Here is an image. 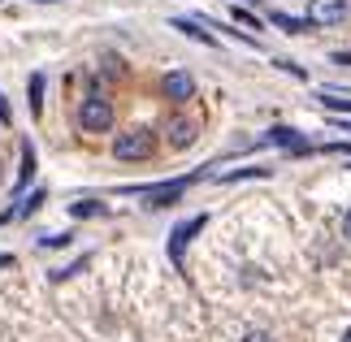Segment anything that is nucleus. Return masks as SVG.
<instances>
[{"mask_svg": "<svg viewBox=\"0 0 351 342\" xmlns=\"http://www.w3.org/2000/svg\"><path fill=\"white\" fill-rule=\"evenodd\" d=\"M35 178V152H31V143H22V173H18V191L26 186Z\"/></svg>", "mask_w": 351, "mask_h": 342, "instance_id": "11", "label": "nucleus"}, {"mask_svg": "<svg viewBox=\"0 0 351 342\" xmlns=\"http://www.w3.org/2000/svg\"><path fill=\"white\" fill-rule=\"evenodd\" d=\"M173 31H182V35H191V39H199V44H213V35H204L195 22H186V18H173Z\"/></svg>", "mask_w": 351, "mask_h": 342, "instance_id": "12", "label": "nucleus"}, {"mask_svg": "<svg viewBox=\"0 0 351 342\" xmlns=\"http://www.w3.org/2000/svg\"><path fill=\"white\" fill-rule=\"evenodd\" d=\"M274 22L282 26V31H291V35H304V31H313V22H308V18H291V13H274Z\"/></svg>", "mask_w": 351, "mask_h": 342, "instance_id": "10", "label": "nucleus"}, {"mask_svg": "<svg viewBox=\"0 0 351 342\" xmlns=\"http://www.w3.org/2000/svg\"><path fill=\"white\" fill-rule=\"evenodd\" d=\"M96 212H100V208H96L91 199H87V204H74V217H96Z\"/></svg>", "mask_w": 351, "mask_h": 342, "instance_id": "16", "label": "nucleus"}, {"mask_svg": "<svg viewBox=\"0 0 351 342\" xmlns=\"http://www.w3.org/2000/svg\"><path fill=\"white\" fill-rule=\"evenodd\" d=\"M343 342H351V330H347V334H343Z\"/></svg>", "mask_w": 351, "mask_h": 342, "instance_id": "22", "label": "nucleus"}, {"mask_svg": "<svg viewBox=\"0 0 351 342\" xmlns=\"http://www.w3.org/2000/svg\"><path fill=\"white\" fill-rule=\"evenodd\" d=\"M78 126H83V130H109L113 126V104L104 100V95L83 100V108H78Z\"/></svg>", "mask_w": 351, "mask_h": 342, "instance_id": "2", "label": "nucleus"}, {"mask_svg": "<svg viewBox=\"0 0 351 342\" xmlns=\"http://www.w3.org/2000/svg\"><path fill=\"white\" fill-rule=\"evenodd\" d=\"M243 342H274V338H269V334H247Z\"/></svg>", "mask_w": 351, "mask_h": 342, "instance_id": "17", "label": "nucleus"}, {"mask_svg": "<svg viewBox=\"0 0 351 342\" xmlns=\"http://www.w3.org/2000/svg\"><path fill=\"white\" fill-rule=\"evenodd\" d=\"M191 186V178H173V182H160V186H147L143 191V199H147V208H169V204H178L182 199V191Z\"/></svg>", "mask_w": 351, "mask_h": 342, "instance_id": "3", "label": "nucleus"}, {"mask_svg": "<svg viewBox=\"0 0 351 342\" xmlns=\"http://www.w3.org/2000/svg\"><path fill=\"white\" fill-rule=\"evenodd\" d=\"M321 104H326L330 113H351V100H347V95H330L326 91V95H321Z\"/></svg>", "mask_w": 351, "mask_h": 342, "instance_id": "14", "label": "nucleus"}, {"mask_svg": "<svg viewBox=\"0 0 351 342\" xmlns=\"http://www.w3.org/2000/svg\"><path fill=\"white\" fill-rule=\"evenodd\" d=\"M204 225H208V217H191V221L173 225V234H169V260H173V265H182V247H186V243H191Z\"/></svg>", "mask_w": 351, "mask_h": 342, "instance_id": "4", "label": "nucleus"}, {"mask_svg": "<svg viewBox=\"0 0 351 342\" xmlns=\"http://www.w3.org/2000/svg\"><path fill=\"white\" fill-rule=\"evenodd\" d=\"M160 91H165V100H186V95L195 91V78H191V74H182V70H173V74H165Z\"/></svg>", "mask_w": 351, "mask_h": 342, "instance_id": "6", "label": "nucleus"}, {"mask_svg": "<svg viewBox=\"0 0 351 342\" xmlns=\"http://www.w3.org/2000/svg\"><path fill=\"white\" fill-rule=\"evenodd\" d=\"M234 18H239L243 26H256V31H261V18H256L252 9H234Z\"/></svg>", "mask_w": 351, "mask_h": 342, "instance_id": "15", "label": "nucleus"}, {"mask_svg": "<svg viewBox=\"0 0 351 342\" xmlns=\"http://www.w3.org/2000/svg\"><path fill=\"white\" fill-rule=\"evenodd\" d=\"M44 5H48V0H44Z\"/></svg>", "mask_w": 351, "mask_h": 342, "instance_id": "23", "label": "nucleus"}, {"mask_svg": "<svg viewBox=\"0 0 351 342\" xmlns=\"http://www.w3.org/2000/svg\"><path fill=\"white\" fill-rule=\"evenodd\" d=\"M0 121H9V104H5V95H0Z\"/></svg>", "mask_w": 351, "mask_h": 342, "instance_id": "18", "label": "nucleus"}, {"mask_svg": "<svg viewBox=\"0 0 351 342\" xmlns=\"http://www.w3.org/2000/svg\"><path fill=\"white\" fill-rule=\"evenodd\" d=\"M343 234H347V239H351V212H347V217H343Z\"/></svg>", "mask_w": 351, "mask_h": 342, "instance_id": "19", "label": "nucleus"}, {"mask_svg": "<svg viewBox=\"0 0 351 342\" xmlns=\"http://www.w3.org/2000/svg\"><path fill=\"white\" fill-rule=\"evenodd\" d=\"M31 113L35 117L44 113V78H39V74H31Z\"/></svg>", "mask_w": 351, "mask_h": 342, "instance_id": "13", "label": "nucleus"}, {"mask_svg": "<svg viewBox=\"0 0 351 342\" xmlns=\"http://www.w3.org/2000/svg\"><path fill=\"white\" fill-rule=\"evenodd\" d=\"M351 13L347 0H313V9H308V22L313 26H334V22H343Z\"/></svg>", "mask_w": 351, "mask_h": 342, "instance_id": "5", "label": "nucleus"}, {"mask_svg": "<svg viewBox=\"0 0 351 342\" xmlns=\"http://www.w3.org/2000/svg\"><path fill=\"white\" fill-rule=\"evenodd\" d=\"M169 143L173 147H191L195 143V126L191 121H169Z\"/></svg>", "mask_w": 351, "mask_h": 342, "instance_id": "8", "label": "nucleus"}, {"mask_svg": "<svg viewBox=\"0 0 351 342\" xmlns=\"http://www.w3.org/2000/svg\"><path fill=\"white\" fill-rule=\"evenodd\" d=\"M13 265V256H0V269H9Z\"/></svg>", "mask_w": 351, "mask_h": 342, "instance_id": "21", "label": "nucleus"}, {"mask_svg": "<svg viewBox=\"0 0 351 342\" xmlns=\"http://www.w3.org/2000/svg\"><path fill=\"white\" fill-rule=\"evenodd\" d=\"M113 156L117 160H147L152 156V130H126V134H117V143H113Z\"/></svg>", "mask_w": 351, "mask_h": 342, "instance_id": "1", "label": "nucleus"}, {"mask_svg": "<svg viewBox=\"0 0 351 342\" xmlns=\"http://www.w3.org/2000/svg\"><path fill=\"white\" fill-rule=\"evenodd\" d=\"M265 143H274V147H291V152H308V143L300 139V130H287V126L269 130V134H265Z\"/></svg>", "mask_w": 351, "mask_h": 342, "instance_id": "7", "label": "nucleus"}, {"mask_svg": "<svg viewBox=\"0 0 351 342\" xmlns=\"http://www.w3.org/2000/svg\"><path fill=\"white\" fill-rule=\"evenodd\" d=\"M44 199H48V195H44V191H35V195H31V199H22V204H18V208H9L5 217H0V221H18V217H31V212H35V208H39V204H44Z\"/></svg>", "mask_w": 351, "mask_h": 342, "instance_id": "9", "label": "nucleus"}, {"mask_svg": "<svg viewBox=\"0 0 351 342\" xmlns=\"http://www.w3.org/2000/svg\"><path fill=\"white\" fill-rule=\"evenodd\" d=\"M334 61H339V65H351V57H347V52H339V57H334Z\"/></svg>", "mask_w": 351, "mask_h": 342, "instance_id": "20", "label": "nucleus"}]
</instances>
